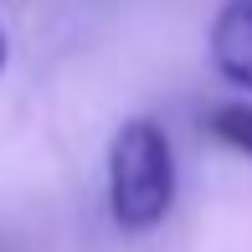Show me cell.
Instances as JSON below:
<instances>
[{
  "label": "cell",
  "mask_w": 252,
  "mask_h": 252,
  "mask_svg": "<svg viewBox=\"0 0 252 252\" xmlns=\"http://www.w3.org/2000/svg\"><path fill=\"white\" fill-rule=\"evenodd\" d=\"M175 206V150L155 119L119 124L108 144V211L124 232H150Z\"/></svg>",
  "instance_id": "1"
},
{
  "label": "cell",
  "mask_w": 252,
  "mask_h": 252,
  "mask_svg": "<svg viewBox=\"0 0 252 252\" xmlns=\"http://www.w3.org/2000/svg\"><path fill=\"white\" fill-rule=\"evenodd\" d=\"M211 62L232 88L252 93V0H226L211 21Z\"/></svg>",
  "instance_id": "2"
},
{
  "label": "cell",
  "mask_w": 252,
  "mask_h": 252,
  "mask_svg": "<svg viewBox=\"0 0 252 252\" xmlns=\"http://www.w3.org/2000/svg\"><path fill=\"white\" fill-rule=\"evenodd\" d=\"M206 129H211L216 139L226 144V150H237V155L252 159V103H247V98H226V103H216V108L206 113Z\"/></svg>",
  "instance_id": "3"
},
{
  "label": "cell",
  "mask_w": 252,
  "mask_h": 252,
  "mask_svg": "<svg viewBox=\"0 0 252 252\" xmlns=\"http://www.w3.org/2000/svg\"><path fill=\"white\" fill-rule=\"evenodd\" d=\"M5 62H10V41H5V26H0V72H5Z\"/></svg>",
  "instance_id": "4"
}]
</instances>
